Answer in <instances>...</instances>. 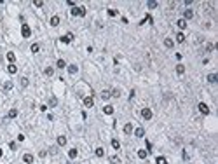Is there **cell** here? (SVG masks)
<instances>
[{
    "label": "cell",
    "instance_id": "ab89813d",
    "mask_svg": "<svg viewBox=\"0 0 218 164\" xmlns=\"http://www.w3.org/2000/svg\"><path fill=\"white\" fill-rule=\"evenodd\" d=\"M33 5H35V7H42V5H44V2H42V0H35Z\"/></svg>",
    "mask_w": 218,
    "mask_h": 164
},
{
    "label": "cell",
    "instance_id": "ee69618b",
    "mask_svg": "<svg viewBox=\"0 0 218 164\" xmlns=\"http://www.w3.org/2000/svg\"><path fill=\"white\" fill-rule=\"evenodd\" d=\"M39 155H40V157H46V155H47V150H40V152H39Z\"/></svg>",
    "mask_w": 218,
    "mask_h": 164
},
{
    "label": "cell",
    "instance_id": "83f0119b",
    "mask_svg": "<svg viewBox=\"0 0 218 164\" xmlns=\"http://www.w3.org/2000/svg\"><path fill=\"white\" fill-rule=\"evenodd\" d=\"M176 42H178V44H183V42H185V35H183V33H176Z\"/></svg>",
    "mask_w": 218,
    "mask_h": 164
},
{
    "label": "cell",
    "instance_id": "52a82bcc",
    "mask_svg": "<svg viewBox=\"0 0 218 164\" xmlns=\"http://www.w3.org/2000/svg\"><path fill=\"white\" fill-rule=\"evenodd\" d=\"M192 18H194V11H192V9L183 11V18H182V19H185V21H187V19H192Z\"/></svg>",
    "mask_w": 218,
    "mask_h": 164
},
{
    "label": "cell",
    "instance_id": "8992f818",
    "mask_svg": "<svg viewBox=\"0 0 218 164\" xmlns=\"http://www.w3.org/2000/svg\"><path fill=\"white\" fill-rule=\"evenodd\" d=\"M99 96H101V100H103V101H107V100H110V98H112V94H110L108 89H103V91L99 93Z\"/></svg>",
    "mask_w": 218,
    "mask_h": 164
},
{
    "label": "cell",
    "instance_id": "e0dca14e",
    "mask_svg": "<svg viewBox=\"0 0 218 164\" xmlns=\"http://www.w3.org/2000/svg\"><path fill=\"white\" fill-rule=\"evenodd\" d=\"M124 133H126V135H131L133 133V124L131 122H127L126 126H124Z\"/></svg>",
    "mask_w": 218,
    "mask_h": 164
},
{
    "label": "cell",
    "instance_id": "ac0fdd59",
    "mask_svg": "<svg viewBox=\"0 0 218 164\" xmlns=\"http://www.w3.org/2000/svg\"><path fill=\"white\" fill-rule=\"evenodd\" d=\"M56 105H58V98H56V96H51V98H49V106L54 108Z\"/></svg>",
    "mask_w": 218,
    "mask_h": 164
},
{
    "label": "cell",
    "instance_id": "8fae6325",
    "mask_svg": "<svg viewBox=\"0 0 218 164\" xmlns=\"http://www.w3.org/2000/svg\"><path fill=\"white\" fill-rule=\"evenodd\" d=\"M23 161L26 164H33V155H32V154H24V155H23Z\"/></svg>",
    "mask_w": 218,
    "mask_h": 164
},
{
    "label": "cell",
    "instance_id": "f35d334b",
    "mask_svg": "<svg viewBox=\"0 0 218 164\" xmlns=\"http://www.w3.org/2000/svg\"><path fill=\"white\" fill-rule=\"evenodd\" d=\"M213 49H215V44H206V51H208V53H211Z\"/></svg>",
    "mask_w": 218,
    "mask_h": 164
},
{
    "label": "cell",
    "instance_id": "4316f807",
    "mask_svg": "<svg viewBox=\"0 0 218 164\" xmlns=\"http://www.w3.org/2000/svg\"><path fill=\"white\" fill-rule=\"evenodd\" d=\"M30 51H32V53H39V51H40V46H39V44H32V46H30Z\"/></svg>",
    "mask_w": 218,
    "mask_h": 164
},
{
    "label": "cell",
    "instance_id": "603a6c76",
    "mask_svg": "<svg viewBox=\"0 0 218 164\" xmlns=\"http://www.w3.org/2000/svg\"><path fill=\"white\" fill-rule=\"evenodd\" d=\"M94 154H96V157H103V155H105V150L101 148V147H98L96 150H94Z\"/></svg>",
    "mask_w": 218,
    "mask_h": 164
},
{
    "label": "cell",
    "instance_id": "c3c4849f",
    "mask_svg": "<svg viewBox=\"0 0 218 164\" xmlns=\"http://www.w3.org/2000/svg\"><path fill=\"white\" fill-rule=\"evenodd\" d=\"M66 164H72V162H70V161H68V162H66Z\"/></svg>",
    "mask_w": 218,
    "mask_h": 164
},
{
    "label": "cell",
    "instance_id": "b9f144b4",
    "mask_svg": "<svg viewBox=\"0 0 218 164\" xmlns=\"http://www.w3.org/2000/svg\"><path fill=\"white\" fill-rule=\"evenodd\" d=\"M9 148H11V150H16V148H17V145L14 143V141H11V143H9Z\"/></svg>",
    "mask_w": 218,
    "mask_h": 164
},
{
    "label": "cell",
    "instance_id": "1f68e13d",
    "mask_svg": "<svg viewBox=\"0 0 218 164\" xmlns=\"http://www.w3.org/2000/svg\"><path fill=\"white\" fill-rule=\"evenodd\" d=\"M157 5H159V4H157L155 0H150V2H147V7H148V9H155Z\"/></svg>",
    "mask_w": 218,
    "mask_h": 164
},
{
    "label": "cell",
    "instance_id": "8d00e7d4",
    "mask_svg": "<svg viewBox=\"0 0 218 164\" xmlns=\"http://www.w3.org/2000/svg\"><path fill=\"white\" fill-rule=\"evenodd\" d=\"M28 84H30V82H28V79H26V77H21V87H26Z\"/></svg>",
    "mask_w": 218,
    "mask_h": 164
},
{
    "label": "cell",
    "instance_id": "2e32d148",
    "mask_svg": "<svg viewBox=\"0 0 218 164\" xmlns=\"http://www.w3.org/2000/svg\"><path fill=\"white\" fill-rule=\"evenodd\" d=\"M7 61L11 65H14V61H16V54L14 53H7Z\"/></svg>",
    "mask_w": 218,
    "mask_h": 164
},
{
    "label": "cell",
    "instance_id": "484cf974",
    "mask_svg": "<svg viewBox=\"0 0 218 164\" xmlns=\"http://www.w3.org/2000/svg\"><path fill=\"white\" fill-rule=\"evenodd\" d=\"M12 87H14V84H12V80H7L5 84H4V89H5V91H11Z\"/></svg>",
    "mask_w": 218,
    "mask_h": 164
},
{
    "label": "cell",
    "instance_id": "d590c367",
    "mask_svg": "<svg viewBox=\"0 0 218 164\" xmlns=\"http://www.w3.org/2000/svg\"><path fill=\"white\" fill-rule=\"evenodd\" d=\"M112 147H114L115 150H119V148H121V141H119V140H112Z\"/></svg>",
    "mask_w": 218,
    "mask_h": 164
},
{
    "label": "cell",
    "instance_id": "7c38bea8",
    "mask_svg": "<svg viewBox=\"0 0 218 164\" xmlns=\"http://www.w3.org/2000/svg\"><path fill=\"white\" fill-rule=\"evenodd\" d=\"M176 26L180 30H185V28H187V21H185V19H178V21H176Z\"/></svg>",
    "mask_w": 218,
    "mask_h": 164
},
{
    "label": "cell",
    "instance_id": "ffe728a7",
    "mask_svg": "<svg viewBox=\"0 0 218 164\" xmlns=\"http://www.w3.org/2000/svg\"><path fill=\"white\" fill-rule=\"evenodd\" d=\"M176 73H178V75H183V73H185V66L182 63L176 65Z\"/></svg>",
    "mask_w": 218,
    "mask_h": 164
},
{
    "label": "cell",
    "instance_id": "7bdbcfd3",
    "mask_svg": "<svg viewBox=\"0 0 218 164\" xmlns=\"http://www.w3.org/2000/svg\"><path fill=\"white\" fill-rule=\"evenodd\" d=\"M182 157H183L185 161H187V159H189V154H187V150H183V152H182Z\"/></svg>",
    "mask_w": 218,
    "mask_h": 164
},
{
    "label": "cell",
    "instance_id": "7dc6e473",
    "mask_svg": "<svg viewBox=\"0 0 218 164\" xmlns=\"http://www.w3.org/2000/svg\"><path fill=\"white\" fill-rule=\"evenodd\" d=\"M2 154H4V152H2V148H0V157H2Z\"/></svg>",
    "mask_w": 218,
    "mask_h": 164
},
{
    "label": "cell",
    "instance_id": "836d02e7",
    "mask_svg": "<svg viewBox=\"0 0 218 164\" xmlns=\"http://www.w3.org/2000/svg\"><path fill=\"white\" fill-rule=\"evenodd\" d=\"M147 155H148L147 150H138V157L140 159H147Z\"/></svg>",
    "mask_w": 218,
    "mask_h": 164
},
{
    "label": "cell",
    "instance_id": "7a4b0ae2",
    "mask_svg": "<svg viewBox=\"0 0 218 164\" xmlns=\"http://www.w3.org/2000/svg\"><path fill=\"white\" fill-rule=\"evenodd\" d=\"M21 35H23L24 39H28V37L32 35V30H30L28 24H23V26H21Z\"/></svg>",
    "mask_w": 218,
    "mask_h": 164
},
{
    "label": "cell",
    "instance_id": "ba28073f",
    "mask_svg": "<svg viewBox=\"0 0 218 164\" xmlns=\"http://www.w3.org/2000/svg\"><path fill=\"white\" fill-rule=\"evenodd\" d=\"M92 105H94V100H92V96H86V98H84V106L91 108Z\"/></svg>",
    "mask_w": 218,
    "mask_h": 164
},
{
    "label": "cell",
    "instance_id": "30bf717a",
    "mask_svg": "<svg viewBox=\"0 0 218 164\" xmlns=\"http://www.w3.org/2000/svg\"><path fill=\"white\" fill-rule=\"evenodd\" d=\"M134 136H138V138H143V136H145V129H143V128H136V129H134Z\"/></svg>",
    "mask_w": 218,
    "mask_h": 164
},
{
    "label": "cell",
    "instance_id": "6da1fadb",
    "mask_svg": "<svg viewBox=\"0 0 218 164\" xmlns=\"http://www.w3.org/2000/svg\"><path fill=\"white\" fill-rule=\"evenodd\" d=\"M72 16H86V7H72Z\"/></svg>",
    "mask_w": 218,
    "mask_h": 164
},
{
    "label": "cell",
    "instance_id": "4dcf8cb0",
    "mask_svg": "<svg viewBox=\"0 0 218 164\" xmlns=\"http://www.w3.org/2000/svg\"><path fill=\"white\" fill-rule=\"evenodd\" d=\"M7 72H9V73H16L17 66H16V65H9V66H7Z\"/></svg>",
    "mask_w": 218,
    "mask_h": 164
},
{
    "label": "cell",
    "instance_id": "5b68a950",
    "mask_svg": "<svg viewBox=\"0 0 218 164\" xmlns=\"http://www.w3.org/2000/svg\"><path fill=\"white\" fill-rule=\"evenodd\" d=\"M141 117H143L145 121H150V119H152V110H150V108H143V110H141Z\"/></svg>",
    "mask_w": 218,
    "mask_h": 164
},
{
    "label": "cell",
    "instance_id": "e575fe53",
    "mask_svg": "<svg viewBox=\"0 0 218 164\" xmlns=\"http://www.w3.org/2000/svg\"><path fill=\"white\" fill-rule=\"evenodd\" d=\"M155 162H157V164H167V161H166V157H162V155H159V157L155 159Z\"/></svg>",
    "mask_w": 218,
    "mask_h": 164
},
{
    "label": "cell",
    "instance_id": "5bb4252c",
    "mask_svg": "<svg viewBox=\"0 0 218 164\" xmlns=\"http://www.w3.org/2000/svg\"><path fill=\"white\" fill-rule=\"evenodd\" d=\"M77 155H79V150H77V148H70L68 150V157L70 159H75Z\"/></svg>",
    "mask_w": 218,
    "mask_h": 164
},
{
    "label": "cell",
    "instance_id": "d6a6232c",
    "mask_svg": "<svg viewBox=\"0 0 218 164\" xmlns=\"http://www.w3.org/2000/svg\"><path fill=\"white\" fill-rule=\"evenodd\" d=\"M56 66H58V68H65V66H66V63H65V59H61V58H59V59L56 61Z\"/></svg>",
    "mask_w": 218,
    "mask_h": 164
},
{
    "label": "cell",
    "instance_id": "d4e9b609",
    "mask_svg": "<svg viewBox=\"0 0 218 164\" xmlns=\"http://www.w3.org/2000/svg\"><path fill=\"white\" fill-rule=\"evenodd\" d=\"M164 46H166V47H167V49H171V47H173V46H175V42H173V40H171V39H164Z\"/></svg>",
    "mask_w": 218,
    "mask_h": 164
},
{
    "label": "cell",
    "instance_id": "44dd1931",
    "mask_svg": "<svg viewBox=\"0 0 218 164\" xmlns=\"http://www.w3.org/2000/svg\"><path fill=\"white\" fill-rule=\"evenodd\" d=\"M7 117H9V119L17 117V110H16V108H11V110H9V113H7Z\"/></svg>",
    "mask_w": 218,
    "mask_h": 164
},
{
    "label": "cell",
    "instance_id": "f1b7e54d",
    "mask_svg": "<svg viewBox=\"0 0 218 164\" xmlns=\"http://www.w3.org/2000/svg\"><path fill=\"white\" fill-rule=\"evenodd\" d=\"M44 73H46L47 77H52V73H54V68H52V66H47L46 70H44Z\"/></svg>",
    "mask_w": 218,
    "mask_h": 164
},
{
    "label": "cell",
    "instance_id": "f6af8a7d",
    "mask_svg": "<svg viewBox=\"0 0 218 164\" xmlns=\"http://www.w3.org/2000/svg\"><path fill=\"white\" fill-rule=\"evenodd\" d=\"M150 150H152V143H150V141H147V152H150Z\"/></svg>",
    "mask_w": 218,
    "mask_h": 164
},
{
    "label": "cell",
    "instance_id": "f546056e",
    "mask_svg": "<svg viewBox=\"0 0 218 164\" xmlns=\"http://www.w3.org/2000/svg\"><path fill=\"white\" fill-rule=\"evenodd\" d=\"M110 94H112V96H114V98H119V96H121V89H112V91H110Z\"/></svg>",
    "mask_w": 218,
    "mask_h": 164
},
{
    "label": "cell",
    "instance_id": "3957f363",
    "mask_svg": "<svg viewBox=\"0 0 218 164\" xmlns=\"http://www.w3.org/2000/svg\"><path fill=\"white\" fill-rule=\"evenodd\" d=\"M197 108H199V112H201L202 115H208V113H209V106H208L206 103H199Z\"/></svg>",
    "mask_w": 218,
    "mask_h": 164
},
{
    "label": "cell",
    "instance_id": "bcb514c9",
    "mask_svg": "<svg viewBox=\"0 0 218 164\" xmlns=\"http://www.w3.org/2000/svg\"><path fill=\"white\" fill-rule=\"evenodd\" d=\"M134 98V89H131V93H129V100H133Z\"/></svg>",
    "mask_w": 218,
    "mask_h": 164
},
{
    "label": "cell",
    "instance_id": "cb8c5ba5",
    "mask_svg": "<svg viewBox=\"0 0 218 164\" xmlns=\"http://www.w3.org/2000/svg\"><path fill=\"white\" fill-rule=\"evenodd\" d=\"M108 161H110L112 164H121V159L117 157V155H110V159H108Z\"/></svg>",
    "mask_w": 218,
    "mask_h": 164
},
{
    "label": "cell",
    "instance_id": "9a60e30c",
    "mask_svg": "<svg viewBox=\"0 0 218 164\" xmlns=\"http://www.w3.org/2000/svg\"><path fill=\"white\" fill-rule=\"evenodd\" d=\"M216 80H218V75H216V73H209V75H208V82H209V84H215Z\"/></svg>",
    "mask_w": 218,
    "mask_h": 164
},
{
    "label": "cell",
    "instance_id": "d6986e66",
    "mask_svg": "<svg viewBox=\"0 0 218 164\" xmlns=\"http://www.w3.org/2000/svg\"><path fill=\"white\" fill-rule=\"evenodd\" d=\"M58 145H59V147L66 145V136H58Z\"/></svg>",
    "mask_w": 218,
    "mask_h": 164
},
{
    "label": "cell",
    "instance_id": "74e56055",
    "mask_svg": "<svg viewBox=\"0 0 218 164\" xmlns=\"http://www.w3.org/2000/svg\"><path fill=\"white\" fill-rule=\"evenodd\" d=\"M117 14H119V12L115 11V9H108V16H112V18H115Z\"/></svg>",
    "mask_w": 218,
    "mask_h": 164
},
{
    "label": "cell",
    "instance_id": "4fadbf2b",
    "mask_svg": "<svg viewBox=\"0 0 218 164\" xmlns=\"http://www.w3.org/2000/svg\"><path fill=\"white\" fill-rule=\"evenodd\" d=\"M103 112L107 113V115H112V113H114V106H112V105H105L103 106Z\"/></svg>",
    "mask_w": 218,
    "mask_h": 164
},
{
    "label": "cell",
    "instance_id": "9c48e42d",
    "mask_svg": "<svg viewBox=\"0 0 218 164\" xmlns=\"http://www.w3.org/2000/svg\"><path fill=\"white\" fill-rule=\"evenodd\" d=\"M66 68H68L70 75H75V73L79 72V66H77V65H66Z\"/></svg>",
    "mask_w": 218,
    "mask_h": 164
},
{
    "label": "cell",
    "instance_id": "60d3db41",
    "mask_svg": "<svg viewBox=\"0 0 218 164\" xmlns=\"http://www.w3.org/2000/svg\"><path fill=\"white\" fill-rule=\"evenodd\" d=\"M49 154H52V155L58 154V147H51V148H49Z\"/></svg>",
    "mask_w": 218,
    "mask_h": 164
},
{
    "label": "cell",
    "instance_id": "7402d4cb",
    "mask_svg": "<svg viewBox=\"0 0 218 164\" xmlns=\"http://www.w3.org/2000/svg\"><path fill=\"white\" fill-rule=\"evenodd\" d=\"M59 24V16H52L51 18V26H58Z\"/></svg>",
    "mask_w": 218,
    "mask_h": 164
},
{
    "label": "cell",
    "instance_id": "277c9868",
    "mask_svg": "<svg viewBox=\"0 0 218 164\" xmlns=\"http://www.w3.org/2000/svg\"><path fill=\"white\" fill-rule=\"evenodd\" d=\"M72 40H73V33H72V31H68L66 35L61 37V42H63V44H70Z\"/></svg>",
    "mask_w": 218,
    "mask_h": 164
}]
</instances>
